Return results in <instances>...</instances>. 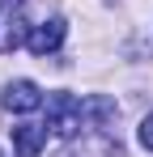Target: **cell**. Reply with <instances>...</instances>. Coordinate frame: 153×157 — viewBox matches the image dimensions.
Returning a JSON list of instances; mask_svg holds the SVG:
<instances>
[{"instance_id": "7a4b0ae2", "label": "cell", "mask_w": 153, "mask_h": 157, "mask_svg": "<svg viewBox=\"0 0 153 157\" xmlns=\"http://www.w3.org/2000/svg\"><path fill=\"white\" fill-rule=\"evenodd\" d=\"M22 43H30V30H26L22 4H17V0H9V13H4V21H0V55L17 51Z\"/></svg>"}, {"instance_id": "277c9868", "label": "cell", "mask_w": 153, "mask_h": 157, "mask_svg": "<svg viewBox=\"0 0 153 157\" xmlns=\"http://www.w3.org/2000/svg\"><path fill=\"white\" fill-rule=\"evenodd\" d=\"M76 157H124V144L106 128H85L81 144H76Z\"/></svg>"}, {"instance_id": "5b68a950", "label": "cell", "mask_w": 153, "mask_h": 157, "mask_svg": "<svg viewBox=\"0 0 153 157\" xmlns=\"http://www.w3.org/2000/svg\"><path fill=\"white\" fill-rule=\"evenodd\" d=\"M64 34H68L64 17H51V21H43V26H34V30H30V43H26V47H30L34 55H51V51H60Z\"/></svg>"}, {"instance_id": "52a82bcc", "label": "cell", "mask_w": 153, "mask_h": 157, "mask_svg": "<svg viewBox=\"0 0 153 157\" xmlns=\"http://www.w3.org/2000/svg\"><path fill=\"white\" fill-rule=\"evenodd\" d=\"M136 136H140V144L153 153V115H145V119H140V132H136Z\"/></svg>"}, {"instance_id": "3957f363", "label": "cell", "mask_w": 153, "mask_h": 157, "mask_svg": "<svg viewBox=\"0 0 153 157\" xmlns=\"http://www.w3.org/2000/svg\"><path fill=\"white\" fill-rule=\"evenodd\" d=\"M4 110L9 115H30V110H38L43 106V94H38V85L34 81H13L9 89H4Z\"/></svg>"}, {"instance_id": "6da1fadb", "label": "cell", "mask_w": 153, "mask_h": 157, "mask_svg": "<svg viewBox=\"0 0 153 157\" xmlns=\"http://www.w3.org/2000/svg\"><path fill=\"white\" fill-rule=\"evenodd\" d=\"M47 128L60 136V140H73L76 132L85 128V98L76 94H51L47 98Z\"/></svg>"}, {"instance_id": "8992f818", "label": "cell", "mask_w": 153, "mask_h": 157, "mask_svg": "<svg viewBox=\"0 0 153 157\" xmlns=\"http://www.w3.org/2000/svg\"><path fill=\"white\" fill-rule=\"evenodd\" d=\"M47 132L43 123H22V128H13V153L17 157H38V149L47 144Z\"/></svg>"}]
</instances>
